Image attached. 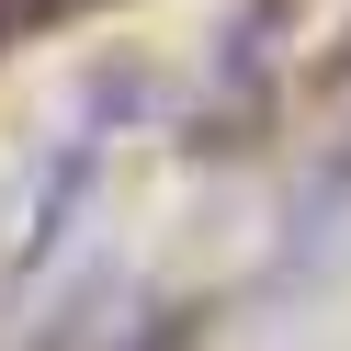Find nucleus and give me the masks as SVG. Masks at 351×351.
Listing matches in <instances>:
<instances>
[{"label": "nucleus", "instance_id": "obj_1", "mask_svg": "<svg viewBox=\"0 0 351 351\" xmlns=\"http://www.w3.org/2000/svg\"><path fill=\"white\" fill-rule=\"evenodd\" d=\"M340 204H351V159L328 170V193H317V227H328V215H340Z\"/></svg>", "mask_w": 351, "mask_h": 351}]
</instances>
